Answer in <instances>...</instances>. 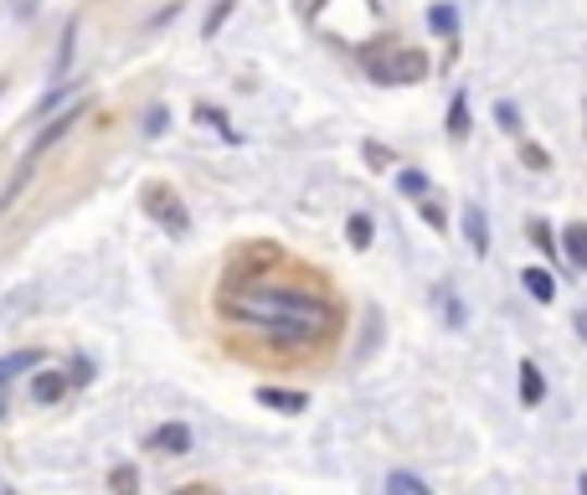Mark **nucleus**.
Returning <instances> with one entry per match:
<instances>
[{
    "instance_id": "nucleus-1",
    "label": "nucleus",
    "mask_w": 587,
    "mask_h": 495,
    "mask_svg": "<svg viewBox=\"0 0 587 495\" xmlns=\"http://www.w3.org/2000/svg\"><path fill=\"white\" fill-rule=\"evenodd\" d=\"M222 310L237 320H253L258 331H284V336H325L335 325V310L320 299L299 295V289H274V284H258L242 295H227Z\"/></svg>"
},
{
    "instance_id": "nucleus-2",
    "label": "nucleus",
    "mask_w": 587,
    "mask_h": 495,
    "mask_svg": "<svg viewBox=\"0 0 587 495\" xmlns=\"http://www.w3.org/2000/svg\"><path fill=\"white\" fill-rule=\"evenodd\" d=\"M361 67H366L372 83H382V88L428 78V58H423L417 47H402V41H391V37H376L372 47H361Z\"/></svg>"
},
{
    "instance_id": "nucleus-3",
    "label": "nucleus",
    "mask_w": 587,
    "mask_h": 495,
    "mask_svg": "<svg viewBox=\"0 0 587 495\" xmlns=\"http://www.w3.org/2000/svg\"><path fill=\"white\" fill-rule=\"evenodd\" d=\"M145 212H150L171 238H186V233H191V218H186V207H180V197L171 186H145Z\"/></svg>"
},
{
    "instance_id": "nucleus-4",
    "label": "nucleus",
    "mask_w": 587,
    "mask_h": 495,
    "mask_svg": "<svg viewBox=\"0 0 587 495\" xmlns=\"http://www.w3.org/2000/svg\"><path fill=\"white\" fill-rule=\"evenodd\" d=\"M150 449L165 459H176V455H191V429L186 423H160L155 434H150Z\"/></svg>"
},
{
    "instance_id": "nucleus-5",
    "label": "nucleus",
    "mask_w": 587,
    "mask_h": 495,
    "mask_svg": "<svg viewBox=\"0 0 587 495\" xmlns=\"http://www.w3.org/2000/svg\"><path fill=\"white\" fill-rule=\"evenodd\" d=\"M258 403L274 408V413H304L310 393H299V387H258Z\"/></svg>"
},
{
    "instance_id": "nucleus-6",
    "label": "nucleus",
    "mask_w": 587,
    "mask_h": 495,
    "mask_svg": "<svg viewBox=\"0 0 587 495\" xmlns=\"http://www.w3.org/2000/svg\"><path fill=\"white\" fill-rule=\"evenodd\" d=\"M78 120H83V109H67V114H58V120H52V124H47V129H41V135H37V145H32V156H26V160L37 165V160L47 156V150H52V145H58V139L67 135V129H73V124H78Z\"/></svg>"
},
{
    "instance_id": "nucleus-7",
    "label": "nucleus",
    "mask_w": 587,
    "mask_h": 495,
    "mask_svg": "<svg viewBox=\"0 0 587 495\" xmlns=\"http://www.w3.org/2000/svg\"><path fill=\"white\" fill-rule=\"evenodd\" d=\"M67 387H73L67 372H32V403H58Z\"/></svg>"
},
{
    "instance_id": "nucleus-8",
    "label": "nucleus",
    "mask_w": 587,
    "mask_h": 495,
    "mask_svg": "<svg viewBox=\"0 0 587 495\" xmlns=\"http://www.w3.org/2000/svg\"><path fill=\"white\" fill-rule=\"evenodd\" d=\"M521 403L526 408H541L547 403V376H541L536 361H521Z\"/></svg>"
},
{
    "instance_id": "nucleus-9",
    "label": "nucleus",
    "mask_w": 587,
    "mask_h": 495,
    "mask_svg": "<svg viewBox=\"0 0 587 495\" xmlns=\"http://www.w3.org/2000/svg\"><path fill=\"white\" fill-rule=\"evenodd\" d=\"M562 253L572 258V269L587 274V222H567V227H562Z\"/></svg>"
},
{
    "instance_id": "nucleus-10",
    "label": "nucleus",
    "mask_w": 587,
    "mask_h": 495,
    "mask_svg": "<svg viewBox=\"0 0 587 495\" xmlns=\"http://www.w3.org/2000/svg\"><path fill=\"white\" fill-rule=\"evenodd\" d=\"M521 284H526V295L536 299V305H551V299H557V279H551V269H536V263H530L526 274H521Z\"/></svg>"
},
{
    "instance_id": "nucleus-11",
    "label": "nucleus",
    "mask_w": 587,
    "mask_h": 495,
    "mask_svg": "<svg viewBox=\"0 0 587 495\" xmlns=\"http://www.w3.org/2000/svg\"><path fill=\"white\" fill-rule=\"evenodd\" d=\"M464 238H470V248L479 258L489 253V218L479 212V207H464Z\"/></svg>"
},
{
    "instance_id": "nucleus-12",
    "label": "nucleus",
    "mask_w": 587,
    "mask_h": 495,
    "mask_svg": "<svg viewBox=\"0 0 587 495\" xmlns=\"http://www.w3.org/2000/svg\"><path fill=\"white\" fill-rule=\"evenodd\" d=\"M449 139H470V99L464 94H453L449 103Z\"/></svg>"
},
{
    "instance_id": "nucleus-13",
    "label": "nucleus",
    "mask_w": 587,
    "mask_h": 495,
    "mask_svg": "<svg viewBox=\"0 0 587 495\" xmlns=\"http://www.w3.org/2000/svg\"><path fill=\"white\" fill-rule=\"evenodd\" d=\"M37 361H41L37 351H11V357H0V387H5V382H11L16 372H32Z\"/></svg>"
},
{
    "instance_id": "nucleus-14",
    "label": "nucleus",
    "mask_w": 587,
    "mask_h": 495,
    "mask_svg": "<svg viewBox=\"0 0 587 495\" xmlns=\"http://www.w3.org/2000/svg\"><path fill=\"white\" fill-rule=\"evenodd\" d=\"M372 218H366V212H355V218H346V243H351V248H372Z\"/></svg>"
},
{
    "instance_id": "nucleus-15",
    "label": "nucleus",
    "mask_w": 587,
    "mask_h": 495,
    "mask_svg": "<svg viewBox=\"0 0 587 495\" xmlns=\"http://www.w3.org/2000/svg\"><path fill=\"white\" fill-rule=\"evenodd\" d=\"M387 495H433V491L417 475H408V470H391V475H387Z\"/></svg>"
},
{
    "instance_id": "nucleus-16",
    "label": "nucleus",
    "mask_w": 587,
    "mask_h": 495,
    "mask_svg": "<svg viewBox=\"0 0 587 495\" xmlns=\"http://www.w3.org/2000/svg\"><path fill=\"white\" fill-rule=\"evenodd\" d=\"M428 26L438 32V37H453V32H459V11H453V5H433Z\"/></svg>"
},
{
    "instance_id": "nucleus-17",
    "label": "nucleus",
    "mask_w": 587,
    "mask_h": 495,
    "mask_svg": "<svg viewBox=\"0 0 587 495\" xmlns=\"http://www.w3.org/2000/svg\"><path fill=\"white\" fill-rule=\"evenodd\" d=\"M109 485H114V495H139V470L135 465H114Z\"/></svg>"
},
{
    "instance_id": "nucleus-18",
    "label": "nucleus",
    "mask_w": 587,
    "mask_h": 495,
    "mask_svg": "<svg viewBox=\"0 0 587 495\" xmlns=\"http://www.w3.org/2000/svg\"><path fill=\"white\" fill-rule=\"evenodd\" d=\"M530 238L541 243V253H547V258H557V253H562V238H557V233H551L547 222H530Z\"/></svg>"
},
{
    "instance_id": "nucleus-19",
    "label": "nucleus",
    "mask_w": 587,
    "mask_h": 495,
    "mask_svg": "<svg viewBox=\"0 0 587 495\" xmlns=\"http://www.w3.org/2000/svg\"><path fill=\"white\" fill-rule=\"evenodd\" d=\"M495 120H500L505 135H521V109H515V103H495Z\"/></svg>"
},
{
    "instance_id": "nucleus-20",
    "label": "nucleus",
    "mask_w": 587,
    "mask_h": 495,
    "mask_svg": "<svg viewBox=\"0 0 587 495\" xmlns=\"http://www.w3.org/2000/svg\"><path fill=\"white\" fill-rule=\"evenodd\" d=\"M165 129H171V109H165V103H155V109L145 114V135H165Z\"/></svg>"
},
{
    "instance_id": "nucleus-21",
    "label": "nucleus",
    "mask_w": 587,
    "mask_h": 495,
    "mask_svg": "<svg viewBox=\"0 0 587 495\" xmlns=\"http://www.w3.org/2000/svg\"><path fill=\"white\" fill-rule=\"evenodd\" d=\"M521 160H526L530 171H551V156H547V150H541V145H530V139H526V145H521Z\"/></svg>"
},
{
    "instance_id": "nucleus-22",
    "label": "nucleus",
    "mask_w": 587,
    "mask_h": 495,
    "mask_svg": "<svg viewBox=\"0 0 587 495\" xmlns=\"http://www.w3.org/2000/svg\"><path fill=\"white\" fill-rule=\"evenodd\" d=\"M397 186H402L408 197H423V191H428V176H423V171H402V181H397Z\"/></svg>"
},
{
    "instance_id": "nucleus-23",
    "label": "nucleus",
    "mask_w": 587,
    "mask_h": 495,
    "mask_svg": "<svg viewBox=\"0 0 587 495\" xmlns=\"http://www.w3.org/2000/svg\"><path fill=\"white\" fill-rule=\"evenodd\" d=\"M233 5H237V0H216V11L207 16V37H216V32H222V21L233 16Z\"/></svg>"
},
{
    "instance_id": "nucleus-24",
    "label": "nucleus",
    "mask_w": 587,
    "mask_h": 495,
    "mask_svg": "<svg viewBox=\"0 0 587 495\" xmlns=\"http://www.w3.org/2000/svg\"><path fill=\"white\" fill-rule=\"evenodd\" d=\"M417 212H423V222H428V227H438V233H444V207H438V201H417Z\"/></svg>"
},
{
    "instance_id": "nucleus-25",
    "label": "nucleus",
    "mask_w": 587,
    "mask_h": 495,
    "mask_svg": "<svg viewBox=\"0 0 587 495\" xmlns=\"http://www.w3.org/2000/svg\"><path fill=\"white\" fill-rule=\"evenodd\" d=\"M67 376H73V382H93V361H73V367H67Z\"/></svg>"
},
{
    "instance_id": "nucleus-26",
    "label": "nucleus",
    "mask_w": 587,
    "mask_h": 495,
    "mask_svg": "<svg viewBox=\"0 0 587 495\" xmlns=\"http://www.w3.org/2000/svg\"><path fill=\"white\" fill-rule=\"evenodd\" d=\"M320 5H325V0H299V16H314Z\"/></svg>"
},
{
    "instance_id": "nucleus-27",
    "label": "nucleus",
    "mask_w": 587,
    "mask_h": 495,
    "mask_svg": "<svg viewBox=\"0 0 587 495\" xmlns=\"http://www.w3.org/2000/svg\"><path fill=\"white\" fill-rule=\"evenodd\" d=\"M176 495H216L212 485H186V491H176Z\"/></svg>"
},
{
    "instance_id": "nucleus-28",
    "label": "nucleus",
    "mask_w": 587,
    "mask_h": 495,
    "mask_svg": "<svg viewBox=\"0 0 587 495\" xmlns=\"http://www.w3.org/2000/svg\"><path fill=\"white\" fill-rule=\"evenodd\" d=\"M577 495H587V475H583V480H577Z\"/></svg>"
},
{
    "instance_id": "nucleus-29",
    "label": "nucleus",
    "mask_w": 587,
    "mask_h": 495,
    "mask_svg": "<svg viewBox=\"0 0 587 495\" xmlns=\"http://www.w3.org/2000/svg\"><path fill=\"white\" fill-rule=\"evenodd\" d=\"M577 325H583V336H587V310H583V315H577Z\"/></svg>"
},
{
    "instance_id": "nucleus-30",
    "label": "nucleus",
    "mask_w": 587,
    "mask_h": 495,
    "mask_svg": "<svg viewBox=\"0 0 587 495\" xmlns=\"http://www.w3.org/2000/svg\"><path fill=\"white\" fill-rule=\"evenodd\" d=\"M0 413H5V397H0Z\"/></svg>"
}]
</instances>
